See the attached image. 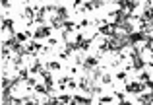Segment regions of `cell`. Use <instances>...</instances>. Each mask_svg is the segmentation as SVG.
Wrapping results in <instances>:
<instances>
[{
	"instance_id": "cell-1",
	"label": "cell",
	"mask_w": 153,
	"mask_h": 105,
	"mask_svg": "<svg viewBox=\"0 0 153 105\" xmlns=\"http://www.w3.org/2000/svg\"><path fill=\"white\" fill-rule=\"evenodd\" d=\"M49 35H51V27H47V26H39L37 29H35L33 37H35V41H41V39L49 37Z\"/></svg>"
},
{
	"instance_id": "cell-2",
	"label": "cell",
	"mask_w": 153,
	"mask_h": 105,
	"mask_svg": "<svg viewBox=\"0 0 153 105\" xmlns=\"http://www.w3.org/2000/svg\"><path fill=\"white\" fill-rule=\"evenodd\" d=\"M47 68H49V70H60L62 64H60V60H49V62H47Z\"/></svg>"
},
{
	"instance_id": "cell-3",
	"label": "cell",
	"mask_w": 153,
	"mask_h": 105,
	"mask_svg": "<svg viewBox=\"0 0 153 105\" xmlns=\"http://www.w3.org/2000/svg\"><path fill=\"white\" fill-rule=\"evenodd\" d=\"M126 74H128V72L124 70V68H122V70H118V72H116V80H126Z\"/></svg>"
},
{
	"instance_id": "cell-4",
	"label": "cell",
	"mask_w": 153,
	"mask_h": 105,
	"mask_svg": "<svg viewBox=\"0 0 153 105\" xmlns=\"http://www.w3.org/2000/svg\"><path fill=\"white\" fill-rule=\"evenodd\" d=\"M101 82H103V84H112V76L103 74V76H101Z\"/></svg>"
}]
</instances>
